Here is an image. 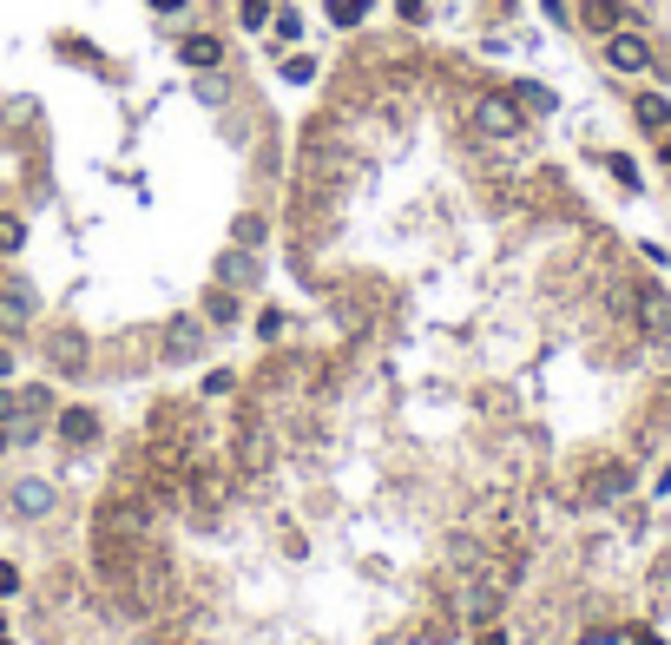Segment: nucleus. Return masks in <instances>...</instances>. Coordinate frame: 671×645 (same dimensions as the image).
Wrapping results in <instances>:
<instances>
[{
	"label": "nucleus",
	"instance_id": "393cba45",
	"mask_svg": "<svg viewBox=\"0 0 671 645\" xmlns=\"http://www.w3.org/2000/svg\"><path fill=\"white\" fill-rule=\"evenodd\" d=\"M428 14V0H402V20H422Z\"/></svg>",
	"mask_w": 671,
	"mask_h": 645
},
{
	"label": "nucleus",
	"instance_id": "6e6552de",
	"mask_svg": "<svg viewBox=\"0 0 671 645\" xmlns=\"http://www.w3.org/2000/svg\"><path fill=\"white\" fill-rule=\"evenodd\" d=\"M632 303H639V323H645L652 336H671V297H665L658 284H652V290H639Z\"/></svg>",
	"mask_w": 671,
	"mask_h": 645
},
{
	"label": "nucleus",
	"instance_id": "6ab92c4d",
	"mask_svg": "<svg viewBox=\"0 0 671 645\" xmlns=\"http://www.w3.org/2000/svg\"><path fill=\"white\" fill-rule=\"evenodd\" d=\"M211 323H237V297L231 290H211Z\"/></svg>",
	"mask_w": 671,
	"mask_h": 645
},
{
	"label": "nucleus",
	"instance_id": "20e7f679",
	"mask_svg": "<svg viewBox=\"0 0 671 645\" xmlns=\"http://www.w3.org/2000/svg\"><path fill=\"white\" fill-rule=\"evenodd\" d=\"M7 514L14 520H47L53 514V481H14V488H7Z\"/></svg>",
	"mask_w": 671,
	"mask_h": 645
},
{
	"label": "nucleus",
	"instance_id": "bb28decb",
	"mask_svg": "<svg viewBox=\"0 0 671 645\" xmlns=\"http://www.w3.org/2000/svg\"><path fill=\"white\" fill-rule=\"evenodd\" d=\"M481 645H507V632H500V626H487V632H481Z\"/></svg>",
	"mask_w": 671,
	"mask_h": 645
},
{
	"label": "nucleus",
	"instance_id": "dca6fc26",
	"mask_svg": "<svg viewBox=\"0 0 671 645\" xmlns=\"http://www.w3.org/2000/svg\"><path fill=\"white\" fill-rule=\"evenodd\" d=\"M191 501H198V507H218L224 501V481H218V474H198V481H191Z\"/></svg>",
	"mask_w": 671,
	"mask_h": 645
},
{
	"label": "nucleus",
	"instance_id": "cd10ccee",
	"mask_svg": "<svg viewBox=\"0 0 671 645\" xmlns=\"http://www.w3.org/2000/svg\"><path fill=\"white\" fill-rule=\"evenodd\" d=\"M20 409V402H14V395H7V389H0V422H7V415H14Z\"/></svg>",
	"mask_w": 671,
	"mask_h": 645
},
{
	"label": "nucleus",
	"instance_id": "412c9836",
	"mask_svg": "<svg viewBox=\"0 0 671 645\" xmlns=\"http://www.w3.org/2000/svg\"><path fill=\"white\" fill-rule=\"evenodd\" d=\"M520 106H533V112H553V93H547V86H520Z\"/></svg>",
	"mask_w": 671,
	"mask_h": 645
},
{
	"label": "nucleus",
	"instance_id": "aec40b11",
	"mask_svg": "<svg viewBox=\"0 0 671 645\" xmlns=\"http://www.w3.org/2000/svg\"><path fill=\"white\" fill-rule=\"evenodd\" d=\"M27 244V224L20 218H0V251H20Z\"/></svg>",
	"mask_w": 671,
	"mask_h": 645
},
{
	"label": "nucleus",
	"instance_id": "f03ea898",
	"mask_svg": "<svg viewBox=\"0 0 671 645\" xmlns=\"http://www.w3.org/2000/svg\"><path fill=\"white\" fill-rule=\"evenodd\" d=\"M204 349H211V336H204L198 316H172V323L158 330V356L165 362H198Z\"/></svg>",
	"mask_w": 671,
	"mask_h": 645
},
{
	"label": "nucleus",
	"instance_id": "1a4fd4ad",
	"mask_svg": "<svg viewBox=\"0 0 671 645\" xmlns=\"http://www.w3.org/2000/svg\"><path fill=\"white\" fill-rule=\"evenodd\" d=\"M178 60H185V66H198V73H211V66L224 60V40H218V33H191L185 47H178Z\"/></svg>",
	"mask_w": 671,
	"mask_h": 645
},
{
	"label": "nucleus",
	"instance_id": "9d476101",
	"mask_svg": "<svg viewBox=\"0 0 671 645\" xmlns=\"http://www.w3.org/2000/svg\"><path fill=\"white\" fill-rule=\"evenodd\" d=\"M93 435H99V415H93V409H60V441L86 448Z\"/></svg>",
	"mask_w": 671,
	"mask_h": 645
},
{
	"label": "nucleus",
	"instance_id": "a211bd4d",
	"mask_svg": "<svg viewBox=\"0 0 671 645\" xmlns=\"http://www.w3.org/2000/svg\"><path fill=\"white\" fill-rule=\"evenodd\" d=\"M586 27L612 33V27H619V7H612V0H593V7H586Z\"/></svg>",
	"mask_w": 671,
	"mask_h": 645
},
{
	"label": "nucleus",
	"instance_id": "4be33fe9",
	"mask_svg": "<svg viewBox=\"0 0 671 645\" xmlns=\"http://www.w3.org/2000/svg\"><path fill=\"white\" fill-rule=\"evenodd\" d=\"M264 20H270V0H244V27L257 33V27H264Z\"/></svg>",
	"mask_w": 671,
	"mask_h": 645
},
{
	"label": "nucleus",
	"instance_id": "5701e85b",
	"mask_svg": "<svg viewBox=\"0 0 671 645\" xmlns=\"http://www.w3.org/2000/svg\"><path fill=\"white\" fill-rule=\"evenodd\" d=\"M198 93H204V106H218V99H224V93H231V86H224V79H218V66H211V79H204Z\"/></svg>",
	"mask_w": 671,
	"mask_h": 645
},
{
	"label": "nucleus",
	"instance_id": "a878e982",
	"mask_svg": "<svg viewBox=\"0 0 671 645\" xmlns=\"http://www.w3.org/2000/svg\"><path fill=\"white\" fill-rule=\"evenodd\" d=\"M178 7H191V0H152V14H178Z\"/></svg>",
	"mask_w": 671,
	"mask_h": 645
},
{
	"label": "nucleus",
	"instance_id": "ddd939ff",
	"mask_svg": "<svg viewBox=\"0 0 671 645\" xmlns=\"http://www.w3.org/2000/svg\"><path fill=\"white\" fill-rule=\"evenodd\" d=\"M0 323H33V290L27 284H14L0 297Z\"/></svg>",
	"mask_w": 671,
	"mask_h": 645
},
{
	"label": "nucleus",
	"instance_id": "2eb2a0df",
	"mask_svg": "<svg viewBox=\"0 0 671 645\" xmlns=\"http://www.w3.org/2000/svg\"><path fill=\"white\" fill-rule=\"evenodd\" d=\"M264 237H270V224L257 218V211H244V218H237V244H244V251H257Z\"/></svg>",
	"mask_w": 671,
	"mask_h": 645
},
{
	"label": "nucleus",
	"instance_id": "f257e3e1",
	"mask_svg": "<svg viewBox=\"0 0 671 645\" xmlns=\"http://www.w3.org/2000/svg\"><path fill=\"white\" fill-rule=\"evenodd\" d=\"M520 126H527V112H520L514 93H487V99H474V132H481V139H514Z\"/></svg>",
	"mask_w": 671,
	"mask_h": 645
},
{
	"label": "nucleus",
	"instance_id": "b1692460",
	"mask_svg": "<svg viewBox=\"0 0 671 645\" xmlns=\"http://www.w3.org/2000/svg\"><path fill=\"white\" fill-rule=\"evenodd\" d=\"M14 593H20V573H14V567H0V599H14Z\"/></svg>",
	"mask_w": 671,
	"mask_h": 645
},
{
	"label": "nucleus",
	"instance_id": "f8f14e48",
	"mask_svg": "<svg viewBox=\"0 0 671 645\" xmlns=\"http://www.w3.org/2000/svg\"><path fill=\"white\" fill-rule=\"evenodd\" d=\"M625 488H632V468H599L593 474V501H619Z\"/></svg>",
	"mask_w": 671,
	"mask_h": 645
},
{
	"label": "nucleus",
	"instance_id": "4468645a",
	"mask_svg": "<svg viewBox=\"0 0 671 645\" xmlns=\"http://www.w3.org/2000/svg\"><path fill=\"white\" fill-rule=\"evenodd\" d=\"M329 20H336V27H362V20H369V0H329Z\"/></svg>",
	"mask_w": 671,
	"mask_h": 645
},
{
	"label": "nucleus",
	"instance_id": "c756f323",
	"mask_svg": "<svg viewBox=\"0 0 671 645\" xmlns=\"http://www.w3.org/2000/svg\"><path fill=\"white\" fill-rule=\"evenodd\" d=\"M0 455H7V428H0Z\"/></svg>",
	"mask_w": 671,
	"mask_h": 645
},
{
	"label": "nucleus",
	"instance_id": "2f4dec72",
	"mask_svg": "<svg viewBox=\"0 0 671 645\" xmlns=\"http://www.w3.org/2000/svg\"><path fill=\"white\" fill-rule=\"evenodd\" d=\"M665 158H671V139H665Z\"/></svg>",
	"mask_w": 671,
	"mask_h": 645
},
{
	"label": "nucleus",
	"instance_id": "39448f33",
	"mask_svg": "<svg viewBox=\"0 0 671 645\" xmlns=\"http://www.w3.org/2000/svg\"><path fill=\"white\" fill-rule=\"evenodd\" d=\"M606 60L619 66V73H645V66H652V47H645L639 33H625V27H612V33H606Z\"/></svg>",
	"mask_w": 671,
	"mask_h": 645
},
{
	"label": "nucleus",
	"instance_id": "c85d7f7f",
	"mask_svg": "<svg viewBox=\"0 0 671 645\" xmlns=\"http://www.w3.org/2000/svg\"><path fill=\"white\" fill-rule=\"evenodd\" d=\"M0 376H14V356H7V349H0Z\"/></svg>",
	"mask_w": 671,
	"mask_h": 645
},
{
	"label": "nucleus",
	"instance_id": "7ed1b4c3",
	"mask_svg": "<svg viewBox=\"0 0 671 645\" xmlns=\"http://www.w3.org/2000/svg\"><path fill=\"white\" fill-rule=\"evenodd\" d=\"M514 580H520L514 567H494V573H481V580H474V593H468V619H474V626H494V613L507 606Z\"/></svg>",
	"mask_w": 671,
	"mask_h": 645
},
{
	"label": "nucleus",
	"instance_id": "f3484780",
	"mask_svg": "<svg viewBox=\"0 0 671 645\" xmlns=\"http://www.w3.org/2000/svg\"><path fill=\"white\" fill-rule=\"evenodd\" d=\"M283 79H290V86H310V79H316V60H310V53H290V60H283Z\"/></svg>",
	"mask_w": 671,
	"mask_h": 645
},
{
	"label": "nucleus",
	"instance_id": "0eeeda50",
	"mask_svg": "<svg viewBox=\"0 0 671 645\" xmlns=\"http://www.w3.org/2000/svg\"><path fill=\"white\" fill-rule=\"evenodd\" d=\"M53 369L60 376H86V336L79 330H53Z\"/></svg>",
	"mask_w": 671,
	"mask_h": 645
},
{
	"label": "nucleus",
	"instance_id": "9b49d317",
	"mask_svg": "<svg viewBox=\"0 0 671 645\" xmlns=\"http://www.w3.org/2000/svg\"><path fill=\"white\" fill-rule=\"evenodd\" d=\"M632 112H639V126H645V132H671V99L645 93V99H639V106H632Z\"/></svg>",
	"mask_w": 671,
	"mask_h": 645
},
{
	"label": "nucleus",
	"instance_id": "7c9ffc66",
	"mask_svg": "<svg viewBox=\"0 0 671 645\" xmlns=\"http://www.w3.org/2000/svg\"><path fill=\"white\" fill-rule=\"evenodd\" d=\"M639 645H665V639H639Z\"/></svg>",
	"mask_w": 671,
	"mask_h": 645
},
{
	"label": "nucleus",
	"instance_id": "423d86ee",
	"mask_svg": "<svg viewBox=\"0 0 671 645\" xmlns=\"http://www.w3.org/2000/svg\"><path fill=\"white\" fill-rule=\"evenodd\" d=\"M257 277H264V264H257V257H250L244 244L218 257V284H224V290H250V284H257Z\"/></svg>",
	"mask_w": 671,
	"mask_h": 645
}]
</instances>
